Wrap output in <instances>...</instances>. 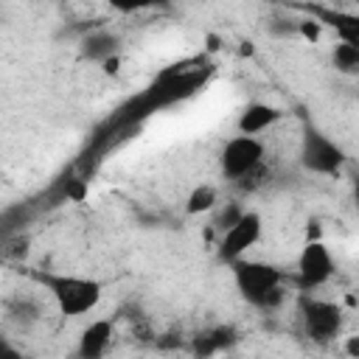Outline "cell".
<instances>
[{"label":"cell","instance_id":"obj_7","mask_svg":"<svg viewBox=\"0 0 359 359\" xmlns=\"http://www.w3.org/2000/svg\"><path fill=\"white\" fill-rule=\"evenodd\" d=\"M334 275V255L331 250L323 244V241H314L309 238L300 250V258H297V286L300 292H314L320 289L323 283H328Z\"/></svg>","mask_w":359,"mask_h":359},{"label":"cell","instance_id":"obj_6","mask_svg":"<svg viewBox=\"0 0 359 359\" xmlns=\"http://www.w3.org/2000/svg\"><path fill=\"white\" fill-rule=\"evenodd\" d=\"M261 233H264V219H261V213H255V210H244V216H241L230 230L222 233L219 247H216L219 261L233 264V261L244 258V255L258 244Z\"/></svg>","mask_w":359,"mask_h":359},{"label":"cell","instance_id":"obj_8","mask_svg":"<svg viewBox=\"0 0 359 359\" xmlns=\"http://www.w3.org/2000/svg\"><path fill=\"white\" fill-rule=\"evenodd\" d=\"M303 11H309L323 28L334 31L339 42L356 45L359 48V14L348 11V8H328V6H314V3H303Z\"/></svg>","mask_w":359,"mask_h":359},{"label":"cell","instance_id":"obj_5","mask_svg":"<svg viewBox=\"0 0 359 359\" xmlns=\"http://www.w3.org/2000/svg\"><path fill=\"white\" fill-rule=\"evenodd\" d=\"M264 165V143L258 140V135H236L222 146L219 154V168L227 180L238 182L244 177H250L252 171H258Z\"/></svg>","mask_w":359,"mask_h":359},{"label":"cell","instance_id":"obj_16","mask_svg":"<svg viewBox=\"0 0 359 359\" xmlns=\"http://www.w3.org/2000/svg\"><path fill=\"white\" fill-rule=\"evenodd\" d=\"M241 216H244V208H241L238 202H227V205L219 210V216H216V222H213V224H216V230H219V233H224V230H230Z\"/></svg>","mask_w":359,"mask_h":359},{"label":"cell","instance_id":"obj_10","mask_svg":"<svg viewBox=\"0 0 359 359\" xmlns=\"http://www.w3.org/2000/svg\"><path fill=\"white\" fill-rule=\"evenodd\" d=\"M118 50H121V36L115 31H107V28H95V31L84 34L81 42H79V53L87 62H101L104 65V62L115 59Z\"/></svg>","mask_w":359,"mask_h":359},{"label":"cell","instance_id":"obj_15","mask_svg":"<svg viewBox=\"0 0 359 359\" xmlns=\"http://www.w3.org/2000/svg\"><path fill=\"white\" fill-rule=\"evenodd\" d=\"M107 6L115 8L118 14H135L146 8H168L171 0H107Z\"/></svg>","mask_w":359,"mask_h":359},{"label":"cell","instance_id":"obj_9","mask_svg":"<svg viewBox=\"0 0 359 359\" xmlns=\"http://www.w3.org/2000/svg\"><path fill=\"white\" fill-rule=\"evenodd\" d=\"M280 118H283V109H280V107L266 104V101H250V104L241 109V115H238V121H236V129H238L241 135H261V132H266L269 126H275Z\"/></svg>","mask_w":359,"mask_h":359},{"label":"cell","instance_id":"obj_11","mask_svg":"<svg viewBox=\"0 0 359 359\" xmlns=\"http://www.w3.org/2000/svg\"><path fill=\"white\" fill-rule=\"evenodd\" d=\"M109 345H112V320H107V317L93 320L90 325H84V331L79 337V356L98 359L109 351Z\"/></svg>","mask_w":359,"mask_h":359},{"label":"cell","instance_id":"obj_1","mask_svg":"<svg viewBox=\"0 0 359 359\" xmlns=\"http://www.w3.org/2000/svg\"><path fill=\"white\" fill-rule=\"evenodd\" d=\"M31 278L48 292V297L56 303V309L65 317H81L90 314L104 294V286L93 278L50 272V269H31Z\"/></svg>","mask_w":359,"mask_h":359},{"label":"cell","instance_id":"obj_3","mask_svg":"<svg viewBox=\"0 0 359 359\" xmlns=\"http://www.w3.org/2000/svg\"><path fill=\"white\" fill-rule=\"evenodd\" d=\"M300 165L320 177H337L345 165V151L320 126L306 121L300 135Z\"/></svg>","mask_w":359,"mask_h":359},{"label":"cell","instance_id":"obj_12","mask_svg":"<svg viewBox=\"0 0 359 359\" xmlns=\"http://www.w3.org/2000/svg\"><path fill=\"white\" fill-rule=\"evenodd\" d=\"M331 65L342 76H359V48L348 42H337L331 50Z\"/></svg>","mask_w":359,"mask_h":359},{"label":"cell","instance_id":"obj_19","mask_svg":"<svg viewBox=\"0 0 359 359\" xmlns=\"http://www.w3.org/2000/svg\"><path fill=\"white\" fill-rule=\"evenodd\" d=\"M351 191H353V205L359 208V174L353 177V182H351Z\"/></svg>","mask_w":359,"mask_h":359},{"label":"cell","instance_id":"obj_4","mask_svg":"<svg viewBox=\"0 0 359 359\" xmlns=\"http://www.w3.org/2000/svg\"><path fill=\"white\" fill-rule=\"evenodd\" d=\"M300 309V323H303V334L311 342H331L334 337H339L342 331V309L331 300H320L311 292H303L297 300Z\"/></svg>","mask_w":359,"mask_h":359},{"label":"cell","instance_id":"obj_2","mask_svg":"<svg viewBox=\"0 0 359 359\" xmlns=\"http://www.w3.org/2000/svg\"><path fill=\"white\" fill-rule=\"evenodd\" d=\"M230 269H233L236 292L250 306L266 311V309H275L283 300V272L275 264L252 261V258L244 255V258L233 261Z\"/></svg>","mask_w":359,"mask_h":359},{"label":"cell","instance_id":"obj_17","mask_svg":"<svg viewBox=\"0 0 359 359\" xmlns=\"http://www.w3.org/2000/svg\"><path fill=\"white\" fill-rule=\"evenodd\" d=\"M297 34L309 42H317L320 34H323V25L314 20V17H306V20H297Z\"/></svg>","mask_w":359,"mask_h":359},{"label":"cell","instance_id":"obj_13","mask_svg":"<svg viewBox=\"0 0 359 359\" xmlns=\"http://www.w3.org/2000/svg\"><path fill=\"white\" fill-rule=\"evenodd\" d=\"M216 202H219V194H216L213 185H196V188L188 194V199H185V213H188V216L208 213V210L216 208Z\"/></svg>","mask_w":359,"mask_h":359},{"label":"cell","instance_id":"obj_18","mask_svg":"<svg viewBox=\"0 0 359 359\" xmlns=\"http://www.w3.org/2000/svg\"><path fill=\"white\" fill-rule=\"evenodd\" d=\"M345 353L359 359V337H348V339H345Z\"/></svg>","mask_w":359,"mask_h":359},{"label":"cell","instance_id":"obj_14","mask_svg":"<svg viewBox=\"0 0 359 359\" xmlns=\"http://www.w3.org/2000/svg\"><path fill=\"white\" fill-rule=\"evenodd\" d=\"M233 339H236V331H233L230 325H219V328H210V331L199 334V339H196V351H199V353H210V351L227 348Z\"/></svg>","mask_w":359,"mask_h":359}]
</instances>
